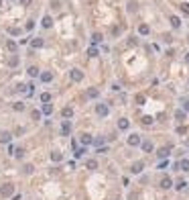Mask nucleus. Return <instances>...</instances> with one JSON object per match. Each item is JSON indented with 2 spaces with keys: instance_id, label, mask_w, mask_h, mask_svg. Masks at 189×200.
Instances as JSON below:
<instances>
[{
  "instance_id": "obj_1",
  "label": "nucleus",
  "mask_w": 189,
  "mask_h": 200,
  "mask_svg": "<svg viewBox=\"0 0 189 200\" xmlns=\"http://www.w3.org/2000/svg\"><path fill=\"white\" fill-rule=\"evenodd\" d=\"M12 194H14V186H12V184H4L2 188H0V196L8 198V196H12Z\"/></svg>"
},
{
  "instance_id": "obj_2",
  "label": "nucleus",
  "mask_w": 189,
  "mask_h": 200,
  "mask_svg": "<svg viewBox=\"0 0 189 200\" xmlns=\"http://www.w3.org/2000/svg\"><path fill=\"white\" fill-rule=\"evenodd\" d=\"M108 113H110L108 104H96V115L98 117H108Z\"/></svg>"
},
{
  "instance_id": "obj_3",
  "label": "nucleus",
  "mask_w": 189,
  "mask_h": 200,
  "mask_svg": "<svg viewBox=\"0 0 189 200\" xmlns=\"http://www.w3.org/2000/svg\"><path fill=\"white\" fill-rule=\"evenodd\" d=\"M143 141H140V135H136V133H132V135L128 137V145L130 147H136V145H140Z\"/></svg>"
},
{
  "instance_id": "obj_4",
  "label": "nucleus",
  "mask_w": 189,
  "mask_h": 200,
  "mask_svg": "<svg viewBox=\"0 0 189 200\" xmlns=\"http://www.w3.org/2000/svg\"><path fill=\"white\" fill-rule=\"evenodd\" d=\"M143 169H145V161H134V163H132V167H130V172H132V174H140Z\"/></svg>"
},
{
  "instance_id": "obj_5",
  "label": "nucleus",
  "mask_w": 189,
  "mask_h": 200,
  "mask_svg": "<svg viewBox=\"0 0 189 200\" xmlns=\"http://www.w3.org/2000/svg\"><path fill=\"white\" fill-rule=\"evenodd\" d=\"M169 153H171V145H167V147H161L159 151H157V155L161 159H165V157H169Z\"/></svg>"
},
{
  "instance_id": "obj_6",
  "label": "nucleus",
  "mask_w": 189,
  "mask_h": 200,
  "mask_svg": "<svg viewBox=\"0 0 189 200\" xmlns=\"http://www.w3.org/2000/svg\"><path fill=\"white\" fill-rule=\"evenodd\" d=\"M10 139H12V133H8V131H0V143H10Z\"/></svg>"
},
{
  "instance_id": "obj_7",
  "label": "nucleus",
  "mask_w": 189,
  "mask_h": 200,
  "mask_svg": "<svg viewBox=\"0 0 189 200\" xmlns=\"http://www.w3.org/2000/svg\"><path fill=\"white\" fill-rule=\"evenodd\" d=\"M171 186H173V180H171L169 176H165L163 180H161V188H163V190H169Z\"/></svg>"
},
{
  "instance_id": "obj_8",
  "label": "nucleus",
  "mask_w": 189,
  "mask_h": 200,
  "mask_svg": "<svg viewBox=\"0 0 189 200\" xmlns=\"http://www.w3.org/2000/svg\"><path fill=\"white\" fill-rule=\"evenodd\" d=\"M71 80L73 82H81L83 80V72L81 70H71Z\"/></svg>"
},
{
  "instance_id": "obj_9",
  "label": "nucleus",
  "mask_w": 189,
  "mask_h": 200,
  "mask_svg": "<svg viewBox=\"0 0 189 200\" xmlns=\"http://www.w3.org/2000/svg\"><path fill=\"white\" fill-rule=\"evenodd\" d=\"M43 45H45V41H43L41 37H37V39H33V41H31V47H33V49H41Z\"/></svg>"
},
{
  "instance_id": "obj_10",
  "label": "nucleus",
  "mask_w": 189,
  "mask_h": 200,
  "mask_svg": "<svg viewBox=\"0 0 189 200\" xmlns=\"http://www.w3.org/2000/svg\"><path fill=\"white\" fill-rule=\"evenodd\" d=\"M41 113H43L45 117H49V115L53 113V106H51L49 102H47V104H43V106H41Z\"/></svg>"
},
{
  "instance_id": "obj_11",
  "label": "nucleus",
  "mask_w": 189,
  "mask_h": 200,
  "mask_svg": "<svg viewBox=\"0 0 189 200\" xmlns=\"http://www.w3.org/2000/svg\"><path fill=\"white\" fill-rule=\"evenodd\" d=\"M61 115H63V119H71V117H73V108H71V106H65V108L61 110Z\"/></svg>"
},
{
  "instance_id": "obj_12",
  "label": "nucleus",
  "mask_w": 189,
  "mask_h": 200,
  "mask_svg": "<svg viewBox=\"0 0 189 200\" xmlns=\"http://www.w3.org/2000/svg\"><path fill=\"white\" fill-rule=\"evenodd\" d=\"M130 127V121L128 119H120V121H118V129H120V131H126Z\"/></svg>"
},
{
  "instance_id": "obj_13",
  "label": "nucleus",
  "mask_w": 189,
  "mask_h": 200,
  "mask_svg": "<svg viewBox=\"0 0 189 200\" xmlns=\"http://www.w3.org/2000/svg\"><path fill=\"white\" fill-rule=\"evenodd\" d=\"M69 133H71V125H69V121H65L61 125V135H69Z\"/></svg>"
},
{
  "instance_id": "obj_14",
  "label": "nucleus",
  "mask_w": 189,
  "mask_h": 200,
  "mask_svg": "<svg viewBox=\"0 0 189 200\" xmlns=\"http://www.w3.org/2000/svg\"><path fill=\"white\" fill-rule=\"evenodd\" d=\"M41 25H43L45 29H51V27H53V20H51V16H43V20H41Z\"/></svg>"
},
{
  "instance_id": "obj_15",
  "label": "nucleus",
  "mask_w": 189,
  "mask_h": 200,
  "mask_svg": "<svg viewBox=\"0 0 189 200\" xmlns=\"http://www.w3.org/2000/svg\"><path fill=\"white\" fill-rule=\"evenodd\" d=\"M140 147H143L145 153H151V151H153V143H151V141H143V143H140Z\"/></svg>"
},
{
  "instance_id": "obj_16",
  "label": "nucleus",
  "mask_w": 189,
  "mask_h": 200,
  "mask_svg": "<svg viewBox=\"0 0 189 200\" xmlns=\"http://www.w3.org/2000/svg\"><path fill=\"white\" fill-rule=\"evenodd\" d=\"M169 20H171V27H173V29H179V27H181V18H179V16H171Z\"/></svg>"
},
{
  "instance_id": "obj_17",
  "label": "nucleus",
  "mask_w": 189,
  "mask_h": 200,
  "mask_svg": "<svg viewBox=\"0 0 189 200\" xmlns=\"http://www.w3.org/2000/svg\"><path fill=\"white\" fill-rule=\"evenodd\" d=\"M175 119H177V123H183L185 121V110H175Z\"/></svg>"
},
{
  "instance_id": "obj_18",
  "label": "nucleus",
  "mask_w": 189,
  "mask_h": 200,
  "mask_svg": "<svg viewBox=\"0 0 189 200\" xmlns=\"http://www.w3.org/2000/svg\"><path fill=\"white\" fill-rule=\"evenodd\" d=\"M98 94H100L98 88H87V98H98Z\"/></svg>"
},
{
  "instance_id": "obj_19",
  "label": "nucleus",
  "mask_w": 189,
  "mask_h": 200,
  "mask_svg": "<svg viewBox=\"0 0 189 200\" xmlns=\"http://www.w3.org/2000/svg\"><path fill=\"white\" fill-rule=\"evenodd\" d=\"M51 80H53V74H51V72L41 74V82H45V84H47V82H51Z\"/></svg>"
},
{
  "instance_id": "obj_20",
  "label": "nucleus",
  "mask_w": 189,
  "mask_h": 200,
  "mask_svg": "<svg viewBox=\"0 0 189 200\" xmlns=\"http://www.w3.org/2000/svg\"><path fill=\"white\" fill-rule=\"evenodd\" d=\"M85 167H87V169H98V161H96V159H87V161H85Z\"/></svg>"
},
{
  "instance_id": "obj_21",
  "label": "nucleus",
  "mask_w": 189,
  "mask_h": 200,
  "mask_svg": "<svg viewBox=\"0 0 189 200\" xmlns=\"http://www.w3.org/2000/svg\"><path fill=\"white\" fill-rule=\"evenodd\" d=\"M12 155H14L16 159H22V157H25V149L18 147V149H14V153H12Z\"/></svg>"
},
{
  "instance_id": "obj_22",
  "label": "nucleus",
  "mask_w": 189,
  "mask_h": 200,
  "mask_svg": "<svg viewBox=\"0 0 189 200\" xmlns=\"http://www.w3.org/2000/svg\"><path fill=\"white\" fill-rule=\"evenodd\" d=\"M179 169L189 172V159H181V161H179Z\"/></svg>"
},
{
  "instance_id": "obj_23",
  "label": "nucleus",
  "mask_w": 189,
  "mask_h": 200,
  "mask_svg": "<svg viewBox=\"0 0 189 200\" xmlns=\"http://www.w3.org/2000/svg\"><path fill=\"white\" fill-rule=\"evenodd\" d=\"M51 159H53L55 163H57V161H61V159H63V155H61V151H53V153H51Z\"/></svg>"
},
{
  "instance_id": "obj_24",
  "label": "nucleus",
  "mask_w": 189,
  "mask_h": 200,
  "mask_svg": "<svg viewBox=\"0 0 189 200\" xmlns=\"http://www.w3.org/2000/svg\"><path fill=\"white\" fill-rule=\"evenodd\" d=\"M138 33H140V35H149V33H151V27H149V25H140V27H138Z\"/></svg>"
},
{
  "instance_id": "obj_25",
  "label": "nucleus",
  "mask_w": 189,
  "mask_h": 200,
  "mask_svg": "<svg viewBox=\"0 0 189 200\" xmlns=\"http://www.w3.org/2000/svg\"><path fill=\"white\" fill-rule=\"evenodd\" d=\"M27 74H29V76H31V78H37V76H39V70H37V68H35V65H31V68H29V70H27Z\"/></svg>"
},
{
  "instance_id": "obj_26",
  "label": "nucleus",
  "mask_w": 189,
  "mask_h": 200,
  "mask_svg": "<svg viewBox=\"0 0 189 200\" xmlns=\"http://www.w3.org/2000/svg\"><path fill=\"white\" fill-rule=\"evenodd\" d=\"M81 143H83V145H89V143H93L91 135H87V133H85V135H81Z\"/></svg>"
},
{
  "instance_id": "obj_27",
  "label": "nucleus",
  "mask_w": 189,
  "mask_h": 200,
  "mask_svg": "<svg viewBox=\"0 0 189 200\" xmlns=\"http://www.w3.org/2000/svg\"><path fill=\"white\" fill-rule=\"evenodd\" d=\"M8 65H10V68H16V65H18V57H16V53L8 59Z\"/></svg>"
},
{
  "instance_id": "obj_28",
  "label": "nucleus",
  "mask_w": 189,
  "mask_h": 200,
  "mask_svg": "<svg viewBox=\"0 0 189 200\" xmlns=\"http://www.w3.org/2000/svg\"><path fill=\"white\" fill-rule=\"evenodd\" d=\"M49 100H51V94H49V92H45V94H41V102H43V104H47V102H49Z\"/></svg>"
},
{
  "instance_id": "obj_29",
  "label": "nucleus",
  "mask_w": 189,
  "mask_h": 200,
  "mask_svg": "<svg viewBox=\"0 0 189 200\" xmlns=\"http://www.w3.org/2000/svg\"><path fill=\"white\" fill-rule=\"evenodd\" d=\"M33 163H25V167H22V172H25V174H33Z\"/></svg>"
},
{
  "instance_id": "obj_30",
  "label": "nucleus",
  "mask_w": 189,
  "mask_h": 200,
  "mask_svg": "<svg viewBox=\"0 0 189 200\" xmlns=\"http://www.w3.org/2000/svg\"><path fill=\"white\" fill-rule=\"evenodd\" d=\"M91 41H93V45L100 43V41H102V35H100V33H93V35H91Z\"/></svg>"
},
{
  "instance_id": "obj_31",
  "label": "nucleus",
  "mask_w": 189,
  "mask_h": 200,
  "mask_svg": "<svg viewBox=\"0 0 189 200\" xmlns=\"http://www.w3.org/2000/svg\"><path fill=\"white\" fill-rule=\"evenodd\" d=\"M185 186H187V182H185V180H177V184H175V188H177V190H183Z\"/></svg>"
},
{
  "instance_id": "obj_32",
  "label": "nucleus",
  "mask_w": 189,
  "mask_h": 200,
  "mask_svg": "<svg viewBox=\"0 0 189 200\" xmlns=\"http://www.w3.org/2000/svg\"><path fill=\"white\" fill-rule=\"evenodd\" d=\"M136 8H138L136 2H128V12H136Z\"/></svg>"
},
{
  "instance_id": "obj_33",
  "label": "nucleus",
  "mask_w": 189,
  "mask_h": 200,
  "mask_svg": "<svg viewBox=\"0 0 189 200\" xmlns=\"http://www.w3.org/2000/svg\"><path fill=\"white\" fill-rule=\"evenodd\" d=\"M179 8H181V12H183V14H189V4H187V2H183Z\"/></svg>"
},
{
  "instance_id": "obj_34",
  "label": "nucleus",
  "mask_w": 189,
  "mask_h": 200,
  "mask_svg": "<svg viewBox=\"0 0 189 200\" xmlns=\"http://www.w3.org/2000/svg\"><path fill=\"white\" fill-rule=\"evenodd\" d=\"M6 47H8L10 51H14V53H16V43H14V41H8V43H6Z\"/></svg>"
},
{
  "instance_id": "obj_35",
  "label": "nucleus",
  "mask_w": 189,
  "mask_h": 200,
  "mask_svg": "<svg viewBox=\"0 0 189 200\" xmlns=\"http://www.w3.org/2000/svg\"><path fill=\"white\" fill-rule=\"evenodd\" d=\"M87 55H89V57H96V55H98V49H96V47H89V49H87Z\"/></svg>"
},
{
  "instance_id": "obj_36",
  "label": "nucleus",
  "mask_w": 189,
  "mask_h": 200,
  "mask_svg": "<svg viewBox=\"0 0 189 200\" xmlns=\"http://www.w3.org/2000/svg\"><path fill=\"white\" fill-rule=\"evenodd\" d=\"M83 153H85V147H79V149H75V157H81Z\"/></svg>"
},
{
  "instance_id": "obj_37",
  "label": "nucleus",
  "mask_w": 189,
  "mask_h": 200,
  "mask_svg": "<svg viewBox=\"0 0 189 200\" xmlns=\"http://www.w3.org/2000/svg\"><path fill=\"white\" fill-rule=\"evenodd\" d=\"M31 117H33V121H39V119H41V113H39V110H33Z\"/></svg>"
},
{
  "instance_id": "obj_38",
  "label": "nucleus",
  "mask_w": 189,
  "mask_h": 200,
  "mask_svg": "<svg viewBox=\"0 0 189 200\" xmlns=\"http://www.w3.org/2000/svg\"><path fill=\"white\" fill-rule=\"evenodd\" d=\"M104 143V137H98V139H93V145H96V147H100Z\"/></svg>"
},
{
  "instance_id": "obj_39",
  "label": "nucleus",
  "mask_w": 189,
  "mask_h": 200,
  "mask_svg": "<svg viewBox=\"0 0 189 200\" xmlns=\"http://www.w3.org/2000/svg\"><path fill=\"white\" fill-rule=\"evenodd\" d=\"M136 102H138V104H145V96L138 94V96H136Z\"/></svg>"
},
{
  "instance_id": "obj_40",
  "label": "nucleus",
  "mask_w": 189,
  "mask_h": 200,
  "mask_svg": "<svg viewBox=\"0 0 189 200\" xmlns=\"http://www.w3.org/2000/svg\"><path fill=\"white\" fill-rule=\"evenodd\" d=\"M22 108H25V104H22V102H16V104H14V110H22Z\"/></svg>"
},
{
  "instance_id": "obj_41",
  "label": "nucleus",
  "mask_w": 189,
  "mask_h": 200,
  "mask_svg": "<svg viewBox=\"0 0 189 200\" xmlns=\"http://www.w3.org/2000/svg\"><path fill=\"white\" fill-rule=\"evenodd\" d=\"M151 123H153L151 117H145V119H143V125H151Z\"/></svg>"
},
{
  "instance_id": "obj_42",
  "label": "nucleus",
  "mask_w": 189,
  "mask_h": 200,
  "mask_svg": "<svg viewBox=\"0 0 189 200\" xmlns=\"http://www.w3.org/2000/svg\"><path fill=\"white\" fill-rule=\"evenodd\" d=\"M183 108H185V113H189V100H185V102H183Z\"/></svg>"
},
{
  "instance_id": "obj_43",
  "label": "nucleus",
  "mask_w": 189,
  "mask_h": 200,
  "mask_svg": "<svg viewBox=\"0 0 189 200\" xmlns=\"http://www.w3.org/2000/svg\"><path fill=\"white\" fill-rule=\"evenodd\" d=\"M20 2H22V4H29V2H31V0H20Z\"/></svg>"
},
{
  "instance_id": "obj_44",
  "label": "nucleus",
  "mask_w": 189,
  "mask_h": 200,
  "mask_svg": "<svg viewBox=\"0 0 189 200\" xmlns=\"http://www.w3.org/2000/svg\"><path fill=\"white\" fill-rule=\"evenodd\" d=\"M185 61H187V63H189V53H187V55H185Z\"/></svg>"
},
{
  "instance_id": "obj_45",
  "label": "nucleus",
  "mask_w": 189,
  "mask_h": 200,
  "mask_svg": "<svg viewBox=\"0 0 189 200\" xmlns=\"http://www.w3.org/2000/svg\"><path fill=\"white\" fill-rule=\"evenodd\" d=\"M0 4H2V0H0Z\"/></svg>"
}]
</instances>
